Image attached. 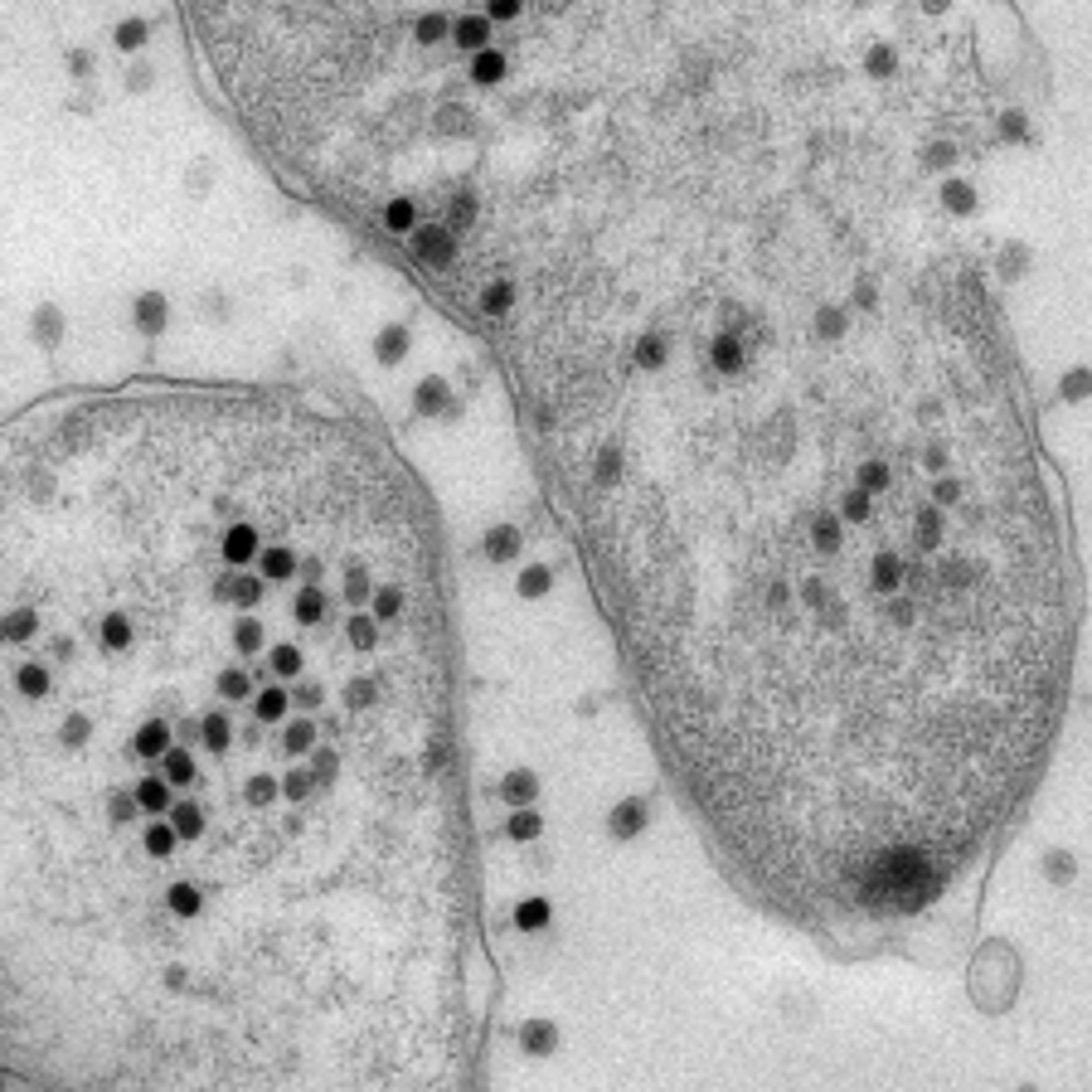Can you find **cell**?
<instances>
[{"instance_id": "obj_1", "label": "cell", "mask_w": 1092, "mask_h": 1092, "mask_svg": "<svg viewBox=\"0 0 1092 1092\" xmlns=\"http://www.w3.org/2000/svg\"><path fill=\"white\" fill-rule=\"evenodd\" d=\"M932 166L816 78H684L472 306L684 801L811 932L967 879L1068 684L1059 500Z\"/></svg>"}, {"instance_id": "obj_2", "label": "cell", "mask_w": 1092, "mask_h": 1092, "mask_svg": "<svg viewBox=\"0 0 1092 1092\" xmlns=\"http://www.w3.org/2000/svg\"><path fill=\"white\" fill-rule=\"evenodd\" d=\"M437 525L359 418L112 389L5 437V1068L447 1088L481 932Z\"/></svg>"}, {"instance_id": "obj_3", "label": "cell", "mask_w": 1092, "mask_h": 1092, "mask_svg": "<svg viewBox=\"0 0 1092 1092\" xmlns=\"http://www.w3.org/2000/svg\"><path fill=\"white\" fill-rule=\"evenodd\" d=\"M219 88L306 189L452 258L500 175L515 68L491 0H185Z\"/></svg>"}, {"instance_id": "obj_4", "label": "cell", "mask_w": 1092, "mask_h": 1092, "mask_svg": "<svg viewBox=\"0 0 1092 1092\" xmlns=\"http://www.w3.org/2000/svg\"><path fill=\"white\" fill-rule=\"evenodd\" d=\"M141 39H146V25L141 20H126L122 30H117V44H122V49H137Z\"/></svg>"}, {"instance_id": "obj_5", "label": "cell", "mask_w": 1092, "mask_h": 1092, "mask_svg": "<svg viewBox=\"0 0 1092 1092\" xmlns=\"http://www.w3.org/2000/svg\"><path fill=\"white\" fill-rule=\"evenodd\" d=\"M923 11H947V0H923Z\"/></svg>"}]
</instances>
